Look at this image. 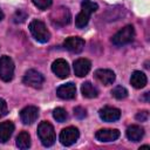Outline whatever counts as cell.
I'll use <instances>...</instances> for the list:
<instances>
[{"mask_svg":"<svg viewBox=\"0 0 150 150\" xmlns=\"http://www.w3.org/2000/svg\"><path fill=\"white\" fill-rule=\"evenodd\" d=\"M98 8V5L96 2H93L90 0H83L81 4V12L75 18V26L77 28H84L90 19V15Z\"/></svg>","mask_w":150,"mask_h":150,"instance_id":"cell-1","label":"cell"},{"mask_svg":"<svg viewBox=\"0 0 150 150\" xmlns=\"http://www.w3.org/2000/svg\"><path fill=\"white\" fill-rule=\"evenodd\" d=\"M38 136H39L42 145H45V146H52L56 141V136H55L53 125L46 121L41 122L38 125Z\"/></svg>","mask_w":150,"mask_h":150,"instance_id":"cell-2","label":"cell"},{"mask_svg":"<svg viewBox=\"0 0 150 150\" xmlns=\"http://www.w3.org/2000/svg\"><path fill=\"white\" fill-rule=\"evenodd\" d=\"M29 30H30L33 38L41 43H46L50 39L49 30L47 29L46 25L40 20H33L29 23Z\"/></svg>","mask_w":150,"mask_h":150,"instance_id":"cell-3","label":"cell"},{"mask_svg":"<svg viewBox=\"0 0 150 150\" xmlns=\"http://www.w3.org/2000/svg\"><path fill=\"white\" fill-rule=\"evenodd\" d=\"M135 38V28L131 25H128L120 29L111 39L112 43L115 46H124L129 42H131Z\"/></svg>","mask_w":150,"mask_h":150,"instance_id":"cell-4","label":"cell"},{"mask_svg":"<svg viewBox=\"0 0 150 150\" xmlns=\"http://www.w3.org/2000/svg\"><path fill=\"white\" fill-rule=\"evenodd\" d=\"M71 15L70 12L67 7H57L55 11H53L50 13V21L54 26L61 27V26H66L70 22Z\"/></svg>","mask_w":150,"mask_h":150,"instance_id":"cell-5","label":"cell"},{"mask_svg":"<svg viewBox=\"0 0 150 150\" xmlns=\"http://www.w3.org/2000/svg\"><path fill=\"white\" fill-rule=\"evenodd\" d=\"M13 76H14V62L9 56L2 55L0 57V79L5 82H9L12 81Z\"/></svg>","mask_w":150,"mask_h":150,"instance_id":"cell-6","label":"cell"},{"mask_svg":"<svg viewBox=\"0 0 150 150\" xmlns=\"http://www.w3.org/2000/svg\"><path fill=\"white\" fill-rule=\"evenodd\" d=\"M23 83L26 86H29L32 88H35V89H40L45 82V77L41 73H39L38 70L35 69H29L26 71V74L23 75V79H22Z\"/></svg>","mask_w":150,"mask_h":150,"instance_id":"cell-7","label":"cell"},{"mask_svg":"<svg viewBox=\"0 0 150 150\" xmlns=\"http://www.w3.org/2000/svg\"><path fill=\"white\" fill-rule=\"evenodd\" d=\"M79 137H80L79 129L75 127H68V128L62 129L60 134V142L61 144L69 146V145H73L79 139Z\"/></svg>","mask_w":150,"mask_h":150,"instance_id":"cell-8","label":"cell"},{"mask_svg":"<svg viewBox=\"0 0 150 150\" xmlns=\"http://www.w3.org/2000/svg\"><path fill=\"white\" fill-rule=\"evenodd\" d=\"M63 47L69 50L70 53H81L84 48V40L79 38V36H70V38H67L63 42Z\"/></svg>","mask_w":150,"mask_h":150,"instance_id":"cell-9","label":"cell"},{"mask_svg":"<svg viewBox=\"0 0 150 150\" xmlns=\"http://www.w3.org/2000/svg\"><path fill=\"white\" fill-rule=\"evenodd\" d=\"M52 71L60 79H66L69 76V66L68 62L63 59H57L52 64Z\"/></svg>","mask_w":150,"mask_h":150,"instance_id":"cell-10","label":"cell"},{"mask_svg":"<svg viewBox=\"0 0 150 150\" xmlns=\"http://www.w3.org/2000/svg\"><path fill=\"white\" fill-rule=\"evenodd\" d=\"M39 116V109L34 105H28V107H25L21 111H20V118H21V122L23 124H32L36 121Z\"/></svg>","mask_w":150,"mask_h":150,"instance_id":"cell-11","label":"cell"},{"mask_svg":"<svg viewBox=\"0 0 150 150\" xmlns=\"http://www.w3.org/2000/svg\"><path fill=\"white\" fill-rule=\"evenodd\" d=\"M56 95L62 100H71L76 96V87L73 82L61 84L56 89Z\"/></svg>","mask_w":150,"mask_h":150,"instance_id":"cell-12","label":"cell"},{"mask_svg":"<svg viewBox=\"0 0 150 150\" xmlns=\"http://www.w3.org/2000/svg\"><path fill=\"white\" fill-rule=\"evenodd\" d=\"M98 115H100V118L104 122H115V121L120 120L121 111H120V109L114 108V107H104V108L100 109Z\"/></svg>","mask_w":150,"mask_h":150,"instance_id":"cell-13","label":"cell"},{"mask_svg":"<svg viewBox=\"0 0 150 150\" xmlns=\"http://www.w3.org/2000/svg\"><path fill=\"white\" fill-rule=\"evenodd\" d=\"M95 137L100 142H112L120 137V131L117 129H101L96 131Z\"/></svg>","mask_w":150,"mask_h":150,"instance_id":"cell-14","label":"cell"},{"mask_svg":"<svg viewBox=\"0 0 150 150\" xmlns=\"http://www.w3.org/2000/svg\"><path fill=\"white\" fill-rule=\"evenodd\" d=\"M91 68V62L88 59H77L74 62V73L79 77L86 76Z\"/></svg>","mask_w":150,"mask_h":150,"instance_id":"cell-15","label":"cell"},{"mask_svg":"<svg viewBox=\"0 0 150 150\" xmlns=\"http://www.w3.org/2000/svg\"><path fill=\"white\" fill-rule=\"evenodd\" d=\"M94 75L104 86H109L115 81V73L110 69H97Z\"/></svg>","mask_w":150,"mask_h":150,"instance_id":"cell-16","label":"cell"},{"mask_svg":"<svg viewBox=\"0 0 150 150\" xmlns=\"http://www.w3.org/2000/svg\"><path fill=\"white\" fill-rule=\"evenodd\" d=\"M125 134H127V137H128L129 141L138 142V141H141L142 137L144 136V129H143L141 125L132 124V125L128 127Z\"/></svg>","mask_w":150,"mask_h":150,"instance_id":"cell-17","label":"cell"},{"mask_svg":"<svg viewBox=\"0 0 150 150\" xmlns=\"http://www.w3.org/2000/svg\"><path fill=\"white\" fill-rule=\"evenodd\" d=\"M148 82V79H146V75L139 70H135L132 74H131V77H130V83L134 88L136 89H141V88H144L145 84Z\"/></svg>","mask_w":150,"mask_h":150,"instance_id":"cell-18","label":"cell"},{"mask_svg":"<svg viewBox=\"0 0 150 150\" xmlns=\"http://www.w3.org/2000/svg\"><path fill=\"white\" fill-rule=\"evenodd\" d=\"M14 131V124L11 121L0 123V143H6Z\"/></svg>","mask_w":150,"mask_h":150,"instance_id":"cell-19","label":"cell"},{"mask_svg":"<svg viewBox=\"0 0 150 150\" xmlns=\"http://www.w3.org/2000/svg\"><path fill=\"white\" fill-rule=\"evenodd\" d=\"M81 93H82L83 97H87V98H94V97H96L98 95L97 89L89 81L82 83V86H81Z\"/></svg>","mask_w":150,"mask_h":150,"instance_id":"cell-20","label":"cell"},{"mask_svg":"<svg viewBox=\"0 0 150 150\" xmlns=\"http://www.w3.org/2000/svg\"><path fill=\"white\" fill-rule=\"evenodd\" d=\"M16 146L20 149H28L30 146V136L27 131H21L16 136Z\"/></svg>","mask_w":150,"mask_h":150,"instance_id":"cell-21","label":"cell"},{"mask_svg":"<svg viewBox=\"0 0 150 150\" xmlns=\"http://www.w3.org/2000/svg\"><path fill=\"white\" fill-rule=\"evenodd\" d=\"M111 95L117 100H123L128 96V90L122 86H117L111 90Z\"/></svg>","mask_w":150,"mask_h":150,"instance_id":"cell-22","label":"cell"},{"mask_svg":"<svg viewBox=\"0 0 150 150\" xmlns=\"http://www.w3.org/2000/svg\"><path fill=\"white\" fill-rule=\"evenodd\" d=\"M53 117H54L57 122L62 123V122H64V121L68 118V114H67V111H66L63 108H56V109H54V111H53Z\"/></svg>","mask_w":150,"mask_h":150,"instance_id":"cell-23","label":"cell"},{"mask_svg":"<svg viewBox=\"0 0 150 150\" xmlns=\"http://www.w3.org/2000/svg\"><path fill=\"white\" fill-rule=\"evenodd\" d=\"M32 1L39 9H42V11L52 6V0H32Z\"/></svg>","mask_w":150,"mask_h":150,"instance_id":"cell-24","label":"cell"},{"mask_svg":"<svg viewBox=\"0 0 150 150\" xmlns=\"http://www.w3.org/2000/svg\"><path fill=\"white\" fill-rule=\"evenodd\" d=\"M27 19V13L26 12H23L22 9H19V11H16L15 12V14H14V16H13V21L14 22H23L25 20Z\"/></svg>","mask_w":150,"mask_h":150,"instance_id":"cell-25","label":"cell"},{"mask_svg":"<svg viewBox=\"0 0 150 150\" xmlns=\"http://www.w3.org/2000/svg\"><path fill=\"white\" fill-rule=\"evenodd\" d=\"M74 115H75V117L81 120V118H84L87 116V111L82 107H76V108H74Z\"/></svg>","mask_w":150,"mask_h":150,"instance_id":"cell-26","label":"cell"},{"mask_svg":"<svg viewBox=\"0 0 150 150\" xmlns=\"http://www.w3.org/2000/svg\"><path fill=\"white\" fill-rule=\"evenodd\" d=\"M135 117H136V120L139 121V122H145V121L148 120V117H149V112H148L146 110H143V111L137 112Z\"/></svg>","mask_w":150,"mask_h":150,"instance_id":"cell-27","label":"cell"},{"mask_svg":"<svg viewBox=\"0 0 150 150\" xmlns=\"http://www.w3.org/2000/svg\"><path fill=\"white\" fill-rule=\"evenodd\" d=\"M7 114V103L4 98H0V118Z\"/></svg>","mask_w":150,"mask_h":150,"instance_id":"cell-28","label":"cell"},{"mask_svg":"<svg viewBox=\"0 0 150 150\" xmlns=\"http://www.w3.org/2000/svg\"><path fill=\"white\" fill-rule=\"evenodd\" d=\"M2 19H4V13H2V11L0 9V21H1Z\"/></svg>","mask_w":150,"mask_h":150,"instance_id":"cell-29","label":"cell"},{"mask_svg":"<svg viewBox=\"0 0 150 150\" xmlns=\"http://www.w3.org/2000/svg\"><path fill=\"white\" fill-rule=\"evenodd\" d=\"M149 148H150L149 145H142V146H141L139 149H149Z\"/></svg>","mask_w":150,"mask_h":150,"instance_id":"cell-30","label":"cell"}]
</instances>
